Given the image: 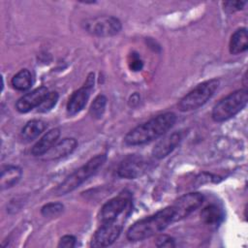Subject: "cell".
<instances>
[{
    "instance_id": "cell-1",
    "label": "cell",
    "mask_w": 248,
    "mask_h": 248,
    "mask_svg": "<svg viewBox=\"0 0 248 248\" xmlns=\"http://www.w3.org/2000/svg\"><path fill=\"white\" fill-rule=\"evenodd\" d=\"M175 122L176 115L173 112L159 114L129 131L124 137V142L130 146L148 143L166 134Z\"/></svg>"
},
{
    "instance_id": "cell-2",
    "label": "cell",
    "mask_w": 248,
    "mask_h": 248,
    "mask_svg": "<svg viewBox=\"0 0 248 248\" xmlns=\"http://www.w3.org/2000/svg\"><path fill=\"white\" fill-rule=\"evenodd\" d=\"M171 223H173V210L171 206H168L135 222L128 229L126 236L130 241H140L163 232Z\"/></svg>"
},
{
    "instance_id": "cell-3",
    "label": "cell",
    "mask_w": 248,
    "mask_h": 248,
    "mask_svg": "<svg viewBox=\"0 0 248 248\" xmlns=\"http://www.w3.org/2000/svg\"><path fill=\"white\" fill-rule=\"evenodd\" d=\"M107 161V154H98L88 160L84 165L76 170L73 173L67 176L54 190L56 196L66 195L77 188H78L83 182H85L90 176H92Z\"/></svg>"
},
{
    "instance_id": "cell-4",
    "label": "cell",
    "mask_w": 248,
    "mask_h": 248,
    "mask_svg": "<svg viewBox=\"0 0 248 248\" xmlns=\"http://www.w3.org/2000/svg\"><path fill=\"white\" fill-rule=\"evenodd\" d=\"M248 102V91L246 89L235 90L221 99L212 108L211 117L215 122L229 120L242 110Z\"/></svg>"
},
{
    "instance_id": "cell-5",
    "label": "cell",
    "mask_w": 248,
    "mask_h": 248,
    "mask_svg": "<svg viewBox=\"0 0 248 248\" xmlns=\"http://www.w3.org/2000/svg\"><path fill=\"white\" fill-rule=\"evenodd\" d=\"M220 84L219 79L211 78L199 83L194 89L182 97L178 103L181 111H190L203 106L215 93Z\"/></svg>"
},
{
    "instance_id": "cell-6",
    "label": "cell",
    "mask_w": 248,
    "mask_h": 248,
    "mask_svg": "<svg viewBox=\"0 0 248 248\" xmlns=\"http://www.w3.org/2000/svg\"><path fill=\"white\" fill-rule=\"evenodd\" d=\"M130 214L131 213H125L113 221L102 223V225L93 234L90 241V246L97 248L108 247L113 244L114 241L119 237L123 230V225Z\"/></svg>"
},
{
    "instance_id": "cell-7",
    "label": "cell",
    "mask_w": 248,
    "mask_h": 248,
    "mask_svg": "<svg viewBox=\"0 0 248 248\" xmlns=\"http://www.w3.org/2000/svg\"><path fill=\"white\" fill-rule=\"evenodd\" d=\"M83 29L97 37H111L118 34L122 29L121 21L112 16H100L84 19Z\"/></svg>"
},
{
    "instance_id": "cell-8",
    "label": "cell",
    "mask_w": 248,
    "mask_h": 248,
    "mask_svg": "<svg viewBox=\"0 0 248 248\" xmlns=\"http://www.w3.org/2000/svg\"><path fill=\"white\" fill-rule=\"evenodd\" d=\"M132 212V197L130 193L124 191L118 196L110 199L101 208L99 220L102 223L110 222L125 213Z\"/></svg>"
},
{
    "instance_id": "cell-9",
    "label": "cell",
    "mask_w": 248,
    "mask_h": 248,
    "mask_svg": "<svg viewBox=\"0 0 248 248\" xmlns=\"http://www.w3.org/2000/svg\"><path fill=\"white\" fill-rule=\"evenodd\" d=\"M152 167V162L143 156L133 154L127 156L117 168V175L122 178L136 179L146 173Z\"/></svg>"
},
{
    "instance_id": "cell-10",
    "label": "cell",
    "mask_w": 248,
    "mask_h": 248,
    "mask_svg": "<svg viewBox=\"0 0 248 248\" xmlns=\"http://www.w3.org/2000/svg\"><path fill=\"white\" fill-rule=\"evenodd\" d=\"M94 83H95V75L94 73H90L87 76L83 85L72 93L66 107L67 113L69 115H75L84 108L90 97L91 91L94 88Z\"/></svg>"
},
{
    "instance_id": "cell-11",
    "label": "cell",
    "mask_w": 248,
    "mask_h": 248,
    "mask_svg": "<svg viewBox=\"0 0 248 248\" xmlns=\"http://www.w3.org/2000/svg\"><path fill=\"white\" fill-rule=\"evenodd\" d=\"M203 195L201 193H188L178 198L170 205L173 210V222L184 219L198 209L203 202Z\"/></svg>"
},
{
    "instance_id": "cell-12",
    "label": "cell",
    "mask_w": 248,
    "mask_h": 248,
    "mask_svg": "<svg viewBox=\"0 0 248 248\" xmlns=\"http://www.w3.org/2000/svg\"><path fill=\"white\" fill-rule=\"evenodd\" d=\"M48 94V89L46 86H40L34 90L24 94L16 103V108L20 113H26L42 103L45 97Z\"/></svg>"
},
{
    "instance_id": "cell-13",
    "label": "cell",
    "mask_w": 248,
    "mask_h": 248,
    "mask_svg": "<svg viewBox=\"0 0 248 248\" xmlns=\"http://www.w3.org/2000/svg\"><path fill=\"white\" fill-rule=\"evenodd\" d=\"M182 138L183 135L180 131H176L166 136L154 145L152 149L153 157L158 160L167 157L176 148V146L182 140Z\"/></svg>"
},
{
    "instance_id": "cell-14",
    "label": "cell",
    "mask_w": 248,
    "mask_h": 248,
    "mask_svg": "<svg viewBox=\"0 0 248 248\" xmlns=\"http://www.w3.org/2000/svg\"><path fill=\"white\" fill-rule=\"evenodd\" d=\"M78 146V141L74 138H65L59 141H56L55 144L42 156L44 161H54L61 158H64L72 154Z\"/></svg>"
},
{
    "instance_id": "cell-15",
    "label": "cell",
    "mask_w": 248,
    "mask_h": 248,
    "mask_svg": "<svg viewBox=\"0 0 248 248\" xmlns=\"http://www.w3.org/2000/svg\"><path fill=\"white\" fill-rule=\"evenodd\" d=\"M60 129L59 128H53L47 131L32 147L31 154L35 157L43 156L45 153H46L58 140V138L60 137Z\"/></svg>"
},
{
    "instance_id": "cell-16",
    "label": "cell",
    "mask_w": 248,
    "mask_h": 248,
    "mask_svg": "<svg viewBox=\"0 0 248 248\" xmlns=\"http://www.w3.org/2000/svg\"><path fill=\"white\" fill-rule=\"evenodd\" d=\"M22 176V170L14 165H7L2 167L0 176V186L2 190L12 188L15 186Z\"/></svg>"
},
{
    "instance_id": "cell-17",
    "label": "cell",
    "mask_w": 248,
    "mask_h": 248,
    "mask_svg": "<svg viewBox=\"0 0 248 248\" xmlns=\"http://www.w3.org/2000/svg\"><path fill=\"white\" fill-rule=\"evenodd\" d=\"M248 48V35L245 27L235 30L230 39L229 50L231 54H239L246 51Z\"/></svg>"
},
{
    "instance_id": "cell-18",
    "label": "cell",
    "mask_w": 248,
    "mask_h": 248,
    "mask_svg": "<svg viewBox=\"0 0 248 248\" xmlns=\"http://www.w3.org/2000/svg\"><path fill=\"white\" fill-rule=\"evenodd\" d=\"M46 128V124L39 119L28 121L20 132V137L25 141H31L37 139Z\"/></svg>"
},
{
    "instance_id": "cell-19",
    "label": "cell",
    "mask_w": 248,
    "mask_h": 248,
    "mask_svg": "<svg viewBox=\"0 0 248 248\" xmlns=\"http://www.w3.org/2000/svg\"><path fill=\"white\" fill-rule=\"evenodd\" d=\"M201 217L205 224L209 226H218L223 221L224 213L218 205L211 203L202 210Z\"/></svg>"
},
{
    "instance_id": "cell-20",
    "label": "cell",
    "mask_w": 248,
    "mask_h": 248,
    "mask_svg": "<svg viewBox=\"0 0 248 248\" xmlns=\"http://www.w3.org/2000/svg\"><path fill=\"white\" fill-rule=\"evenodd\" d=\"M13 87L18 91H25L31 88L33 84V77L28 69H21L18 71L11 80Z\"/></svg>"
},
{
    "instance_id": "cell-21",
    "label": "cell",
    "mask_w": 248,
    "mask_h": 248,
    "mask_svg": "<svg viewBox=\"0 0 248 248\" xmlns=\"http://www.w3.org/2000/svg\"><path fill=\"white\" fill-rule=\"evenodd\" d=\"M106 106H107L106 96L103 94H99L98 96L95 97V99L93 100L90 106V108H89L90 115L96 119L102 118L106 109Z\"/></svg>"
},
{
    "instance_id": "cell-22",
    "label": "cell",
    "mask_w": 248,
    "mask_h": 248,
    "mask_svg": "<svg viewBox=\"0 0 248 248\" xmlns=\"http://www.w3.org/2000/svg\"><path fill=\"white\" fill-rule=\"evenodd\" d=\"M58 98H59V96H58L57 92H55V91L48 92V94L45 97V99L42 101V103L38 106L37 111L38 112L49 111L57 104Z\"/></svg>"
},
{
    "instance_id": "cell-23",
    "label": "cell",
    "mask_w": 248,
    "mask_h": 248,
    "mask_svg": "<svg viewBox=\"0 0 248 248\" xmlns=\"http://www.w3.org/2000/svg\"><path fill=\"white\" fill-rule=\"evenodd\" d=\"M64 211V205L61 202H48L41 208V213L45 217H56Z\"/></svg>"
},
{
    "instance_id": "cell-24",
    "label": "cell",
    "mask_w": 248,
    "mask_h": 248,
    "mask_svg": "<svg viewBox=\"0 0 248 248\" xmlns=\"http://www.w3.org/2000/svg\"><path fill=\"white\" fill-rule=\"evenodd\" d=\"M128 65L131 71L139 72L143 68V62L140 56V54L136 51H132L128 57Z\"/></svg>"
},
{
    "instance_id": "cell-25",
    "label": "cell",
    "mask_w": 248,
    "mask_h": 248,
    "mask_svg": "<svg viewBox=\"0 0 248 248\" xmlns=\"http://www.w3.org/2000/svg\"><path fill=\"white\" fill-rule=\"evenodd\" d=\"M224 11L228 14H232L234 12L240 11L246 5L245 1H226L222 3Z\"/></svg>"
},
{
    "instance_id": "cell-26",
    "label": "cell",
    "mask_w": 248,
    "mask_h": 248,
    "mask_svg": "<svg viewBox=\"0 0 248 248\" xmlns=\"http://www.w3.org/2000/svg\"><path fill=\"white\" fill-rule=\"evenodd\" d=\"M155 245L157 247H167V248H172L175 247V240L173 237L168 235V234H162L157 237Z\"/></svg>"
},
{
    "instance_id": "cell-27",
    "label": "cell",
    "mask_w": 248,
    "mask_h": 248,
    "mask_svg": "<svg viewBox=\"0 0 248 248\" xmlns=\"http://www.w3.org/2000/svg\"><path fill=\"white\" fill-rule=\"evenodd\" d=\"M77 243V238L74 235L71 234H66L64 236H62L59 240L58 243V247H62V248H73L76 246Z\"/></svg>"
}]
</instances>
